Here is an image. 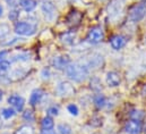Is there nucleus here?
I'll return each mask as SVG.
<instances>
[{
  "instance_id": "obj_1",
  "label": "nucleus",
  "mask_w": 146,
  "mask_h": 134,
  "mask_svg": "<svg viewBox=\"0 0 146 134\" xmlns=\"http://www.w3.org/2000/svg\"><path fill=\"white\" fill-rule=\"evenodd\" d=\"M90 73H91V70L83 62L70 63L65 69L66 76L70 81L76 82V83H82V82L86 81L90 76Z\"/></svg>"
},
{
  "instance_id": "obj_2",
  "label": "nucleus",
  "mask_w": 146,
  "mask_h": 134,
  "mask_svg": "<svg viewBox=\"0 0 146 134\" xmlns=\"http://www.w3.org/2000/svg\"><path fill=\"white\" fill-rule=\"evenodd\" d=\"M38 25L30 21H18L14 25V32L17 36H33L37 33Z\"/></svg>"
},
{
  "instance_id": "obj_3",
  "label": "nucleus",
  "mask_w": 146,
  "mask_h": 134,
  "mask_svg": "<svg viewBox=\"0 0 146 134\" xmlns=\"http://www.w3.org/2000/svg\"><path fill=\"white\" fill-rule=\"evenodd\" d=\"M40 9L43 18L48 23H53L58 17V10L56 5L50 0H41L40 1Z\"/></svg>"
},
{
  "instance_id": "obj_4",
  "label": "nucleus",
  "mask_w": 146,
  "mask_h": 134,
  "mask_svg": "<svg viewBox=\"0 0 146 134\" xmlns=\"http://www.w3.org/2000/svg\"><path fill=\"white\" fill-rule=\"evenodd\" d=\"M126 0H111L107 7V13L111 21H117L123 13Z\"/></svg>"
},
{
  "instance_id": "obj_5",
  "label": "nucleus",
  "mask_w": 146,
  "mask_h": 134,
  "mask_svg": "<svg viewBox=\"0 0 146 134\" xmlns=\"http://www.w3.org/2000/svg\"><path fill=\"white\" fill-rule=\"evenodd\" d=\"M54 93L60 98H70L76 94V88L69 81H60L54 88Z\"/></svg>"
},
{
  "instance_id": "obj_6",
  "label": "nucleus",
  "mask_w": 146,
  "mask_h": 134,
  "mask_svg": "<svg viewBox=\"0 0 146 134\" xmlns=\"http://www.w3.org/2000/svg\"><path fill=\"white\" fill-rule=\"evenodd\" d=\"M146 16V1L139 2L137 5H135L130 11H129V21L133 23H138L142 19H144V17Z\"/></svg>"
},
{
  "instance_id": "obj_7",
  "label": "nucleus",
  "mask_w": 146,
  "mask_h": 134,
  "mask_svg": "<svg viewBox=\"0 0 146 134\" xmlns=\"http://www.w3.org/2000/svg\"><path fill=\"white\" fill-rule=\"evenodd\" d=\"M83 63L88 67L90 70H95V69H99L100 67H102L103 63H104V58H103V56L101 54L93 52L92 55L86 57V59Z\"/></svg>"
},
{
  "instance_id": "obj_8",
  "label": "nucleus",
  "mask_w": 146,
  "mask_h": 134,
  "mask_svg": "<svg viewBox=\"0 0 146 134\" xmlns=\"http://www.w3.org/2000/svg\"><path fill=\"white\" fill-rule=\"evenodd\" d=\"M103 39H104V31L100 26L92 27L86 36V41L90 44H99L100 42H102Z\"/></svg>"
},
{
  "instance_id": "obj_9",
  "label": "nucleus",
  "mask_w": 146,
  "mask_h": 134,
  "mask_svg": "<svg viewBox=\"0 0 146 134\" xmlns=\"http://www.w3.org/2000/svg\"><path fill=\"white\" fill-rule=\"evenodd\" d=\"M7 103L11 108H14L17 113H21V111H24V108H25V103L26 102H25V99L22 96L17 94V93H13V94H10L7 98Z\"/></svg>"
},
{
  "instance_id": "obj_10",
  "label": "nucleus",
  "mask_w": 146,
  "mask_h": 134,
  "mask_svg": "<svg viewBox=\"0 0 146 134\" xmlns=\"http://www.w3.org/2000/svg\"><path fill=\"white\" fill-rule=\"evenodd\" d=\"M72 63V59L67 55H59L51 59V65L57 70H64L67 68V66Z\"/></svg>"
},
{
  "instance_id": "obj_11",
  "label": "nucleus",
  "mask_w": 146,
  "mask_h": 134,
  "mask_svg": "<svg viewBox=\"0 0 146 134\" xmlns=\"http://www.w3.org/2000/svg\"><path fill=\"white\" fill-rule=\"evenodd\" d=\"M82 18H83V14L80 13V11H78V10H70L69 13H68V15L66 16V24L69 26V27H76V26H78L79 24H80V22H82Z\"/></svg>"
},
{
  "instance_id": "obj_12",
  "label": "nucleus",
  "mask_w": 146,
  "mask_h": 134,
  "mask_svg": "<svg viewBox=\"0 0 146 134\" xmlns=\"http://www.w3.org/2000/svg\"><path fill=\"white\" fill-rule=\"evenodd\" d=\"M44 91L42 90V89H40V88H36V89H34L32 92H31V94H30V99H29V105L31 106V107H36L37 105H40L42 100H43V98H44Z\"/></svg>"
},
{
  "instance_id": "obj_13",
  "label": "nucleus",
  "mask_w": 146,
  "mask_h": 134,
  "mask_svg": "<svg viewBox=\"0 0 146 134\" xmlns=\"http://www.w3.org/2000/svg\"><path fill=\"white\" fill-rule=\"evenodd\" d=\"M106 83L110 88H117L121 83V77L117 72H108L106 75Z\"/></svg>"
},
{
  "instance_id": "obj_14",
  "label": "nucleus",
  "mask_w": 146,
  "mask_h": 134,
  "mask_svg": "<svg viewBox=\"0 0 146 134\" xmlns=\"http://www.w3.org/2000/svg\"><path fill=\"white\" fill-rule=\"evenodd\" d=\"M127 43V39L123 36V35H120V34H117V35H113L111 39H110V46L112 49L114 50H120L122 49Z\"/></svg>"
},
{
  "instance_id": "obj_15",
  "label": "nucleus",
  "mask_w": 146,
  "mask_h": 134,
  "mask_svg": "<svg viewBox=\"0 0 146 134\" xmlns=\"http://www.w3.org/2000/svg\"><path fill=\"white\" fill-rule=\"evenodd\" d=\"M125 131L128 134H139L142 132V124L137 121H129L125 125Z\"/></svg>"
},
{
  "instance_id": "obj_16",
  "label": "nucleus",
  "mask_w": 146,
  "mask_h": 134,
  "mask_svg": "<svg viewBox=\"0 0 146 134\" xmlns=\"http://www.w3.org/2000/svg\"><path fill=\"white\" fill-rule=\"evenodd\" d=\"M31 57H32L31 52H29V51H21V52H17V54L13 55L10 62L11 63H18V62L19 63H26V62H29L31 59Z\"/></svg>"
},
{
  "instance_id": "obj_17",
  "label": "nucleus",
  "mask_w": 146,
  "mask_h": 134,
  "mask_svg": "<svg viewBox=\"0 0 146 134\" xmlns=\"http://www.w3.org/2000/svg\"><path fill=\"white\" fill-rule=\"evenodd\" d=\"M37 7V0H22L21 2V8L27 13V14H31L33 13Z\"/></svg>"
},
{
  "instance_id": "obj_18",
  "label": "nucleus",
  "mask_w": 146,
  "mask_h": 134,
  "mask_svg": "<svg viewBox=\"0 0 146 134\" xmlns=\"http://www.w3.org/2000/svg\"><path fill=\"white\" fill-rule=\"evenodd\" d=\"M76 40V33L74 31H67L60 34V41L66 46H72L75 43Z\"/></svg>"
},
{
  "instance_id": "obj_19",
  "label": "nucleus",
  "mask_w": 146,
  "mask_h": 134,
  "mask_svg": "<svg viewBox=\"0 0 146 134\" xmlns=\"http://www.w3.org/2000/svg\"><path fill=\"white\" fill-rule=\"evenodd\" d=\"M11 70V62L3 59L0 62V77H7Z\"/></svg>"
},
{
  "instance_id": "obj_20",
  "label": "nucleus",
  "mask_w": 146,
  "mask_h": 134,
  "mask_svg": "<svg viewBox=\"0 0 146 134\" xmlns=\"http://www.w3.org/2000/svg\"><path fill=\"white\" fill-rule=\"evenodd\" d=\"M41 129L42 130H53L54 127V121H53V117L46 115L44 116L42 119H41Z\"/></svg>"
},
{
  "instance_id": "obj_21",
  "label": "nucleus",
  "mask_w": 146,
  "mask_h": 134,
  "mask_svg": "<svg viewBox=\"0 0 146 134\" xmlns=\"http://www.w3.org/2000/svg\"><path fill=\"white\" fill-rule=\"evenodd\" d=\"M93 102H94V105H95V107L98 109H102L107 105V98L102 93H96L93 97Z\"/></svg>"
},
{
  "instance_id": "obj_22",
  "label": "nucleus",
  "mask_w": 146,
  "mask_h": 134,
  "mask_svg": "<svg viewBox=\"0 0 146 134\" xmlns=\"http://www.w3.org/2000/svg\"><path fill=\"white\" fill-rule=\"evenodd\" d=\"M0 114H1V116H2L5 119H11V118H14V117L17 115V111H16L14 108H11V107L9 106V107L2 108L1 111H0Z\"/></svg>"
},
{
  "instance_id": "obj_23",
  "label": "nucleus",
  "mask_w": 146,
  "mask_h": 134,
  "mask_svg": "<svg viewBox=\"0 0 146 134\" xmlns=\"http://www.w3.org/2000/svg\"><path fill=\"white\" fill-rule=\"evenodd\" d=\"M57 131L59 134H72L73 129L68 123H59L57 125Z\"/></svg>"
},
{
  "instance_id": "obj_24",
  "label": "nucleus",
  "mask_w": 146,
  "mask_h": 134,
  "mask_svg": "<svg viewBox=\"0 0 146 134\" xmlns=\"http://www.w3.org/2000/svg\"><path fill=\"white\" fill-rule=\"evenodd\" d=\"M129 116H130V118H131L133 121L141 122V121H143V119L145 118V113H144L143 110H139V109H134V110L130 111Z\"/></svg>"
},
{
  "instance_id": "obj_25",
  "label": "nucleus",
  "mask_w": 146,
  "mask_h": 134,
  "mask_svg": "<svg viewBox=\"0 0 146 134\" xmlns=\"http://www.w3.org/2000/svg\"><path fill=\"white\" fill-rule=\"evenodd\" d=\"M19 16H21V10H19V9H17V8H11V9L9 10L8 18H9L10 22H14V23L18 22Z\"/></svg>"
},
{
  "instance_id": "obj_26",
  "label": "nucleus",
  "mask_w": 146,
  "mask_h": 134,
  "mask_svg": "<svg viewBox=\"0 0 146 134\" xmlns=\"http://www.w3.org/2000/svg\"><path fill=\"white\" fill-rule=\"evenodd\" d=\"M23 119L25 122H29V123H33L35 121V114L33 113V110L31 109H24V113H23Z\"/></svg>"
},
{
  "instance_id": "obj_27",
  "label": "nucleus",
  "mask_w": 146,
  "mask_h": 134,
  "mask_svg": "<svg viewBox=\"0 0 146 134\" xmlns=\"http://www.w3.org/2000/svg\"><path fill=\"white\" fill-rule=\"evenodd\" d=\"M91 89L93 90V91H95V92H99V91H101V89H102V83H101V81H100V78L99 77H92V80H91Z\"/></svg>"
},
{
  "instance_id": "obj_28",
  "label": "nucleus",
  "mask_w": 146,
  "mask_h": 134,
  "mask_svg": "<svg viewBox=\"0 0 146 134\" xmlns=\"http://www.w3.org/2000/svg\"><path fill=\"white\" fill-rule=\"evenodd\" d=\"M45 113H46V115H49V116H51V117H57V116H59L60 109H59L58 106H56V105H51V106H49V107L46 108Z\"/></svg>"
},
{
  "instance_id": "obj_29",
  "label": "nucleus",
  "mask_w": 146,
  "mask_h": 134,
  "mask_svg": "<svg viewBox=\"0 0 146 134\" xmlns=\"http://www.w3.org/2000/svg\"><path fill=\"white\" fill-rule=\"evenodd\" d=\"M40 76H41V78H42L43 81H48V80H50V78H51V76H52L51 69H50L49 67H43V68L41 69Z\"/></svg>"
},
{
  "instance_id": "obj_30",
  "label": "nucleus",
  "mask_w": 146,
  "mask_h": 134,
  "mask_svg": "<svg viewBox=\"0 0 146 134\" xmlns=\"http://www.w3.org/2000/svg\"><path fill=\"white\" fill-rule=\"evenodd\" d=\"M16 134H35L34 133V129L30 125H24L22 127H19L17 130Z\"/></svg>"
},
{
  "instance_id": "obj_31",
  "label": "nucleus",
  "mask_w": 146,
  "mask_h": 134,
  "mask_svg": "<svg viewBox=\"0 0 146 134\" xmlns=\"http://www.w3.org/2000/svg\"><path fill=\"white\" fill-rule=\"evenodd\" d=\"M67 111L72 115V116H78L79 114V108L76 103H69L67 106Z\"/></svg>"
},
{
  "instance_id": "obj_32",
  "label": "nucleus",
  "mask_w": 146,
  "mask_h": 134,
  "mask_svg": "<svg viewBox=\"0 0 146 134\" xmlns=\"http://www.w3.org/2000/svg\"><path fill=\"white\" fill-rule=\"evenodd\" d=\"M5 1L10 8H17L18 6H21L22 2V0H5Z\"/></svg>"
},
{
  "instance_id": "obj_33",
  "label": "nucleus",
  "mask_w": 146,
  "mask_h": 134,
  "mask_svg": "<svg viewBox=\"0 0 146 134\" xmlns=\"http://www.w3.org/2000/svg\"><path fill=\"white\" fill-rule=\"evenodd\" d=\"M9 54H10V50H8V49H2V50H0V62L3 60V59H6Z\"/></svg>"
},
{
  "instance_id": "obj_34",
  "label": "nucleus",
  "mask_w": 146,
  "mask_h": 134,
  "mask_svg": "<svg viewBox=\"0 0 146 134\" xmlns=\"http://www.w3.org/2000/svg\"><path fill=\"white\" fill-rule=\"evenodd\" d=\"M38 134H57L53 130H42Z\"/></svg>"
},
{
  "instance_id": "obj_35",
  "label": "nucleus",
  "mask_w": 146,
  "mask_h": 134,
  "mask_svg": "<svg viewBox=\"0 0 146 134\" xmlns=\"http://www.w3.org/2000/svg\"><path fill=\"white\" fill-rule=\"evenodd\" d=\"M2 15H3V7H2V5L0 3V18L2 17Z\"/></svg>"
},
{
  "instance_id": "obj_36",
  "label": "nucleus",
  "mask_w": 146,
  "mask_h": 134,
  "mask_svg": "<svg viewBox=\"0 0 146 134\" xmlns=\"http://www.w3.org/2000/svg\"><path fill=\"white\" fill-rule=\"evenodd\" d=\"M2 97H3V96H2V91L0 90V101L2 100Z\"/></svg>"
},
{
  "instance_id": "obj_37",
  "label": "nucleus",
  "mask_w": 146,
  "mask_h": 134,
  "mask_svg": "<svg viewBox=\"0 0 146 134\" xmlns=\"http://www.w3.org/2000/svg\"><path fill=\"white\" fill-rule=\"evenodd\" d=\"M144 132H145V134H146V124H145V126H144Z\"/></svg>"
},
{
  "instance_id": "obj_38",
  "label": "nucleus",
  "mask_w": 146,
  "mask_h": 134,
  "mask_svg": "<svg viewBox=\"0 0 146 134\" xmlns=\"http://www.w3.org/2000/svg\"><path fill=\"white\" fill-rule=\"evenodd\" d=\"M0 126H1V114H0Z\"/></svg>"
},
{
  "instance_id": "obj_39",
  "label": "nucleus",
  "mask_w": 146,
  "mask_h": 134,
  "mask_svg": "<svg viewBox=\"0 0 146 134\" xmlns=\"http://www.w3.org/2000/svg\"><path fill=\"white\" fill-rule=\"evenodd\" d=\"M100 1H106V0H100Z\"/></svg>"
},
{
  "instance_id": "obj_40",
  "label": "nucleus",
  "mask_w": 146,
  "mask_h": 134,
  "mask_svg": "<svg viewBox=\"0 0 146 134\" xmlns=\"http://www.w3.org/2000/svg\"><path fill=\"white\" fill-rule=\"evenodd\" d=\"M1 134H8V133H1Z\"/></svg>"
}]
</instances>
